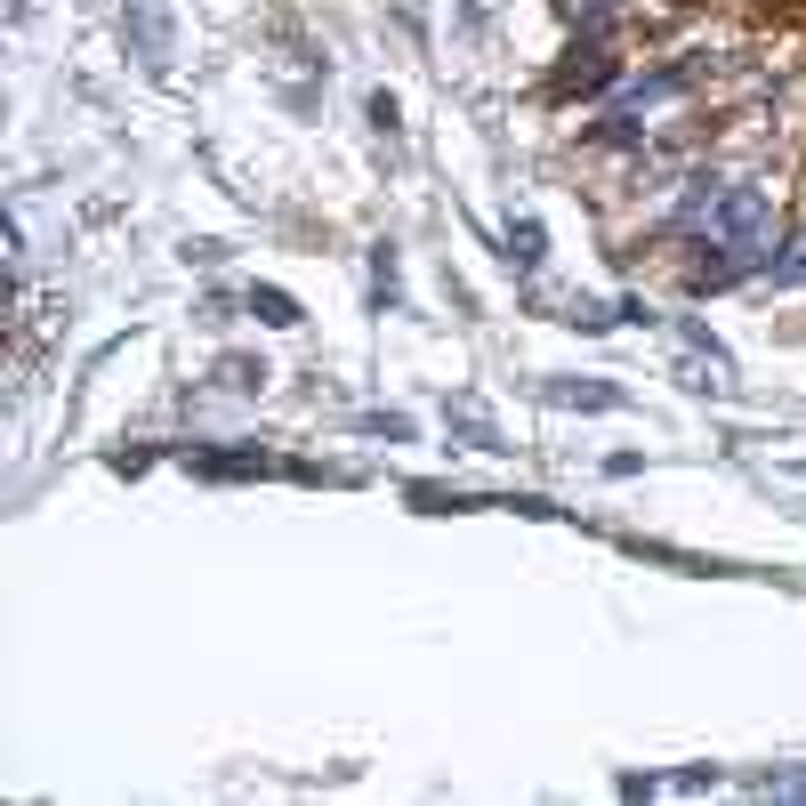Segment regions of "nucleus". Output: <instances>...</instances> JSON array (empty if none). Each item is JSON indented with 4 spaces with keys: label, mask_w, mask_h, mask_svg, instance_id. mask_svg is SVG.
Masks as SVG:
<instances>
[{
    "label": "nucleus",
    "mask_w": 806,
    "mask_h": 806,
    "mask_svg": "<svg viewBox=\"0 0 806 806\" xmlns=\"http://www.w3.org/2000/svg\"><path fill=\"white\" fill-rule=\"evenodd\" d=\"M258 307H266V323H298V307H291L283 291H258Z\"/></svg>",
    "instance_id": "nucleus-1"
}]
</instances>
